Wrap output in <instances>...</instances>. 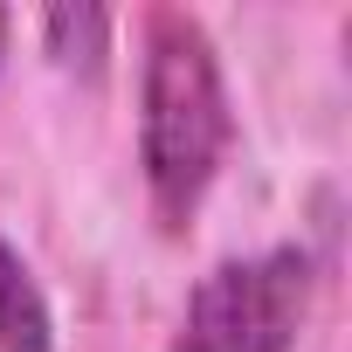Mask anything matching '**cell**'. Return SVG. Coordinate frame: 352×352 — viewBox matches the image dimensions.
Here are the masks:
<instances>
[{
	"label": "cell",
	"mask_w": 352,
	"mask_h": 352,
	"mask_svg": "<svg viewBox=\"0 0 352 352\" xmlns=\"http://www.w3.org/2000/svg\"><path fill=\"white\" fill-rule=\"evenodd\" d=\"M42 49L56 56V69L97 76V63L111 49V14L104 8H49L42 14Z\"/></svg>",
	"instance_id": "cell-4"
},
{
	"label": "cell",
	"mask_w": 352,
	"mask_h": 352,
	"mask_svg": "<svg viewBox=\"0 0 352 352\" xmlns=\"http://www.w3.org/2000/svg\"><path fill=\"white\" fill-rule=\"evenodd\" d=\"M0 352H56L49 297L8 242H0Z\"/></svg>",
	"instance_id": "cell-3"
},
{
	"label": "cell",
	"mask_w": 352,
	"mask_h": 352,
	"mask_svg": "<svg viewBox=\"0 0 352 352\" xmlns=\"http://www.w3.org/2000/svg\"><path fill=\"white\" fill-rule=\"evenodd\" d=\"M0 56H8V8H0Z\"/></svg>",
	"instance_id": "cell-5"
},
{
	"label": "cell",
	"mask_w": 352,
	"mask_h": 352,
	"mask_svg": "<svg viewBox=\"0 0 352 352\" xmlns=\"http://www.w3.org/2000/svg\"><path fill=\"white\" fill-rule=\"evenodd\" d=\"M228 83L221 56L187 8H152L145 14V63H138V166H145V201L166 235L194 228L221 152H228Z\"/></svg>",
	"instance_id": "cell-1"
},
{
	"label": "cell",
	"mask_w": 352,
	"mask_h": 352,
	"mask_svg": "<svg viewBox=\"0 0 352 352\" xmlns=\"http://www.w3.org/2000/svg\"><path fill=\"white\" fill-rule=\"evenodd\" d=\"M311 256L304 249H263L214 263L180 311L173 352H290L311 318Z\"/></svg>",
	"instance_id": "cell-2"
}]
</instances>
